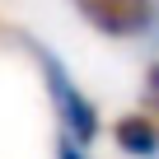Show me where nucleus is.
Instances as JSON below:
<instances>
[{
	"label": "nucleus",
	"mask_w": 159,
	"mask_h": 159,
	"mask_svg": "<svg viewBox=\"0 0 159 159\" xmlns=\"http://www.w3.org/2000/svg\"><path fill=\"white\" fill-rule=\"evenodd\" d=\"M150 38L159 42V0H154V24H150Z\"/></svg>",
	"instance_id": "nucleus-6"
},
{
	"label": "nucleus",
	"mask_w": 159,
	"mask_h": 159,
	"mask_svg": "<svg viewBox=\"0 0 159 159\" xmlns=\"http://www.w3.org/2000/svg\"><path fill=\"white\" fill-rule=\"evenodd\" d=\"M24 47L33 52V61H38V70H42V84H47V98H52V108H56L61 131H66L70 140H80V145H94V136H98V108H94V98L80 89V80L66 70V61H61L52 47H42V42H33V38H24Z\"/></svg>",
	"instance_id": "nucleus-1"
},
{
	"label": "nucleus",
	"mask_w": 159,
	"mask_h": 159,
	"mask_svg": "<svg viewBox=\"0 0 159 159\" xmlns=\"http://www.w3.org/2000/svg\"><path fill=\"white\" fill-rule=\"evenodd\" d=\"M140 103L159 112V61H150V70H145V80H140Z\"/></svg>",
	"instance_id": "nucleus-4"
},
{
	"label": "nucleus",
	"mask_w": 159,
	"mask_h": 159,
	"mask_svg": "<svg viewBox=\"0 0 159 159\" xmlns=\"http://www.w3.org/2000/svg\"><path fill=\"white\" fill-rule=\"evenodd\" d=\"M112 140L131 159H159V122L150 112H126L112 122Z\"/></svg>",
	"instance_id": "nucleus-3"
},
{
	"label": "nucleus",
	"mask_w": 159,
	"mask_h": 159,
	"mask_svg": "<svg viewBox=\"0 0 159 159\" xmlns=\"http://www.w3.org/2000/svg\"><path fill=\"white\" fill-rule=\"evenodd\" d=\"M70 5L103 38H145L154 24V0H70Z\"/></svg>",
	"instance_id": "nucleus-2"
},
{
	"label": "nucleus",
	"mask_w": 159,
	"mask_h": 159,
	"mask_svg": "<svg viewBox=\"0 0 159 159\" xmlns=\"http://www.w3.org/2000/svg\"><path fill=\"white\" fill-rule=\"evenodd\" d=\"M56 159H89V154H84V145H80V140L61 136V140H56Z\"/></svg>",
	"instance_id": "nucleus-5"
}]
</instances>
